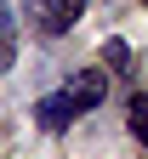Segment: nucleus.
I'll return each mask as SVG.
<instances>
[{
	"instance_id": "obj_6",
	"label": "nucleus",
	"mask_w": 148,
	"mask_h": 159,
	"mask_svg": "<svg viewBox=\"0 0 148 159\" xmlns=\"http://www.w3.org/2000/svg\"><path fill=\"white\" fill-rule=\"evenodd\" d=\"M103 63L108 68H131V46H125V40H108V46H103Z\"/></svg>"
},
{
	"instance_id": "obj_1",
	"label": "nucleus",
	"mask_w": 148,
	"mask_h": 159,
	"mask_svg": "<svg viewBox=\"0 0 148 159\" xmlns=\"http://www.w3.org/2000/svg\"><path fill=\"white\" fill-rule=\"evenodd\" d=\"M63 91H69V102L86 114V108H97L103 97H108V74H103V68H80V74H69Z\"/></svg>"
},
{
	"instance_id": "obj_7",
	"label": "nucleus",
	"mask_w": 148,
	"mask_h": 159,
	"mask_svg": "<svg viewBox=\"0 0 148 159\" xmlns=\"http://www.w3.org/2000/svg\"><path fill=\"white\" fill-rule=\"evenodd\" d=\"M142 6H148V0H142Z\"/></svg>"
},
{
	"instance_id": "obj_2",
	"label": "nucleus",
	"mask_w": 148,
	"mask_h": 159,
	"mask_svg": "<svg viewBox=\"0 0 148 159\" xmlns=\"http://www.w3.org/2000/svg\"><path fill=\"white\" fill-rule=\"evenodd\" d=\"M74 102H69V91H57V97H40V102H34V125L40 131H51V136H63V131H69L74 125Z\"/></svg>"
},
{
	"instance_id": "obj_5",
	"label": "nucleus",
	"mask_w": 148,
	"mask_h": 159,
	"mask_svg": "<svg viewBox=\"0 0 148 159\" xmlns=\"http://www.w3.org/2000/svg\"><path fill=\"white\" fill-rule=\"evenodd\" d=\"M125 119H131V131H137V142L148 148V91H137L131 102H125Z\"/></svg>"
},
{
	"instance_id": "obj_4",
	"label": "nucleus",
	"mask_w": 148,
	"mask_h": 159,
	"mask_svg": "<svg viewBox=\"0 0 148 159\" xmlns=\"http://www.w3.org/2000/svg\"><path fill=\"white\" fill-rule=\"evenodd\" d=\"M17 63V29H12V6L0 0V74Z\"/></svg>"
},
{
	"instance_id": "obj_3",
	"label": "nucleus",
	"mask_w": 148,
	"mask_h": 159,
	"mask_svg": "<svg viewBox=\"0 0 148 159\" xmlns=\"http://www.w3.org/2000/svg\"><path fill=\"white\" fill-rule=\"evenodd\" d=\"M34 11H40V29L46 34H69L80 23V11H86V0H34Z\"/></svg>"
}]
</instances>
